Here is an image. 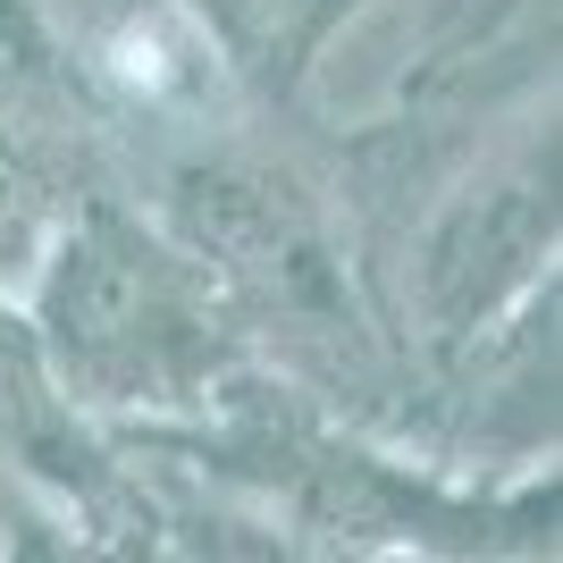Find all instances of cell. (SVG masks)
Segmentation results:
<instances>
[{"instance_id": "277c9868", "label": "cell", "mask_w": 563, "mask_h": 563, "mask_svg": "<svg viewBox=\"0 0 563 563\" xmlns=\"http://www.w3.org/2000/svg\"><path fill=\"white\" fill-rule=\"evenodd\" d=\"M18 563H51V555H43V539H25V547H18Z\"/></svg>"}, {"instance_id": "6da1fadb", "label": "cell", "mask_w": 563, "mask_h": 563, "mask_svg": "<svg viewBox=\"0 0 563 563\" xmlns=\"http://www.w3.org/2000/svg\"><path fill=\"white\" fill-rule=\"evenodd\" d=\"M51 336L68 353V378H85L93 396H168L202 353L186 295L118 228L68 244L51 278Z\"/></svg>"}, {"instance_id": "3957f363", "label": "cell", "mask_w": 563, "mask_h": 563, "mask_svg": "<svg viewBox=\"0 0 563 563\" xmlns=\"http://www.w3.org/2000/svg\"><path fill=\"white\" fill-rule=\"evenodd\" d=\"M186 219H194V235H202V253L228 261L253 295H269V303H286V311L336 303L320 235H311L303 211L278 202L269 186H253V177H202V186L186 194Z\"/></svg>"}, {"instance_id": "7a4b0ae2", "label": "cell", "mask_w": 563, "mask_h": 563, "mask_svg": "<svg viewBox=\"0 0 563 563\" xmlns=\"http://www.w3.org/2000/svg\"><path fill=\"white\" fill-rule=\"evenodd\" d=\"M547 244H555V202H547L539 186L471 194L463 211L429 235V269H421L429 311H438L446 329H479V320L539 269Z\"/></svg>"}]
</instances>
